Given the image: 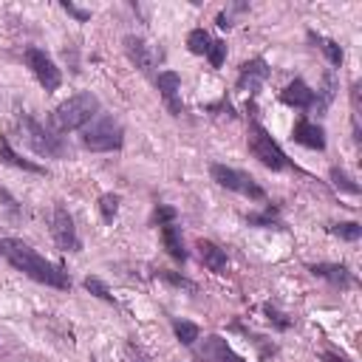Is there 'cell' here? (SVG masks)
Masks as SVG:
<instances>
[{
	"mask_svg": "<svg viewBox=\"0 0 362 362\" xmlns=\"http://www.w3.org/2000/svg\"><path fill=\"white\" fill-rule=\"evenodd\" d=\"M210 45H212V37H210L204 29H193V31L187 34V49H190L193 54H207Z\"/></svg>",
	"mask_w": 362,
	"mask_h": 362,
	"instance_id": "603a6c76",
	"label": "cell"
},
{
	"mask_svg": "<svg viewBox=\"0 0 362 362\" xmlns=\"http://www.w3.org/2000/svg\"><path fill=\"white\" fill-rule=\"evenodd\" d=\"M308 40L326 54V60H329L331 65H343V49H340V42H334V40H329V37H323V34H317V31H308Z\"/></svg>",
	"mask_w": 362,
	"mask_h": 362,
	"instance_id": "d6986e66",
	"label": "cell"
},
{
	"mask_svg": "<svg viewBox=\"0 0 362 362\" xmlns=\"http://www.w3.org/2000/svg\"><path fill=\"white\" fill-rule=\"evenodd\" d=\"M122 45H125V54H127V60L139 68L142 74H153V68L159 65V60H162V54L153 49L150 42H145L142 37H136V34H127L125 40H122Z\"/></svg>",
	"mask_w": 362,
	"mask_h": 362,
	"instance_id": "9c48e42d",
	"label": "cell"
},
{
	"mask_svg": "<svg viewBox=\"0 0 362 362\" xmlns=\"http://www.w3.org/2000/svg\"><path fill=\"white\" fill-rule=\"evenodd\" d=\"M246 9H249L246 3H235L230 12H221V15H218V20H215V23H218V29H233V12H246Z\"/></svg>",
	"mask_w": 362,
	"mask_h": 362,
	"instance_id": "4dcf8cb0",
	"label": "cell"
},
{
	"mask_svg": "<svg viewBox=\"0 0 362 362\" xmlns=\"http://www.w3.org/2000/svg\"><path fill=\"white\" fill-rule=\"evenodd\" d=\"M246 221H249V223H258V226H281L275 218H272V207L266 210V215H249Z\"/></svg>",
	"mask_w": 362,
	"mask_h": 362,
	"instance_id": "1f68e13d",
	"label": "cell"
},
{
	"mask_svg": "<svg viewBox=\"0 0 362 362\" xmlns=\"http://www.w3.org/2000/svg\"><path fill=\"white\" fill-rule=\"evenodd\" d=\"M249 153L269 170H292V159L283 153V148L272 139V133L258 122L249 119Z\"/></svg>",
	"mask_w": 362,
	"mask_h": 362,
	"instance_id": "277c9868",
	"label": "cell"
},
{
	"mask_svg": "<svg viewBox=\"0 0 362 362\" xmlns=\"http://www.w3.org/2000/svg\"><path fill=\"white\" fill-rule=\"evenodd\" d=\"M162 241H164V249L173 260L178 263H187V249H184V238H181V226L178 223H164L162 226Z\"/></svg>",
	"mask_w": 362,
	"mask_h": 362,
	"instance_id": "e0dca14e",
	"label": "cell"
},
{
	"mask_svg": "<svg viewBox=\"0 0 362 362\" xmlns=\"http://www.w3.org/2000/svg\"><path fill=\"white\" fill-rule=\"evenodd\" d=\"M156 88H159V94L164 100V105L170 108L173 116H181L184 113V105L178 102V90H181V77L175 71H162L156 77Z\"/></svg>",
	"mask_w": 362,
	"mask_h": 362,
	"instance_id": "7c38bea8",
	"label": "cell"
},
{
	"mask_svg": "<svg viewBox=\"0 0 362 362\" xmlns=\"http://www.w3.org/2000/svg\"><path fill=\"white\" fill-rule=\"evenodd\" d=\"M175 210L173 207H167V204H159L156 207V212H153V221L159 223V226H164V223H175Z\"/></svg>",
	"mask_w": 362,
	"mask_h": 362,
	"instance_id": "f546056e",
	"label": "cell"
},
{
	"mask_svg": "<svg viewBox=\"0 0 362 362\" xmlns=\"http://www.w3.org/2000/svg\"><path fill=\"white\" fill-rule=\"evenodd\" d=\"M263 311H266V317H269V323H275V329H281V331H289V329H292V320H286V314H281L272 303H266Z\"/></svg>",
	"mask_w": 362,
	"mask_h": 362,
	"instance_id": "f1b7e54d",
	"label": "cell"
},
{
	"mask_svg": "<svg viewBox=\"0 0 362 362\" xmlns=\"http://www.w3.org/2000/svg\"><path fill=\"white\" fill-rule=\"evenodd\" d=\"M331 184H334L337 190L348 193V196H359V184H356V181H354L345 170H340V167H331Z\"/></svg>",
	"mask_w": 362,
	"mask_h": 362,
	"instance_id": "7402d4cb",
	"label": "cell"
},
{
	"mask_svg": "<svg viewBox=\"0 0 362 362\" xmlns=\"http://www.w3.org/2000/svg\"><path fill=\"white\" fill-rule=\"evenodd\" d=\"M173 331L178 337L181 345H196V340H201V329L196 323H187V320H173Z\"/></svg>",
	"mask_w": 362,
	"mask_h": 362,
	"instance_id": "44dd1931",
	"label": "cell"
},
{
	"mask_svg": "<svg viewBox=\"0 0 362 362\" xmlns=\"http://www.w3.org/2000/svg\"><path fill=\"white\" fill-rule=\"evenodd\" d=\"M17 125H20V139L26 142V148H31L37 156H45V159H63L68 153L65 142L60 136L49 127H42L31 113H20L17 116Z\"/></svg>",
	"mask_w": 362,
	"mask_h": 362,
	"instance_id": "3957f363",
	"label": "cell"
},
{
	"mask_svg": "<svg viewBox=\"0 0 362 362\" xmlns=\"http://www.w3.org/2000/svg\"><path fill=\"white\" fill-rule=\"evenodd\" d=\"M269 74H272V68H269V63L263 57L246 60L241 65V71H238V90H249V94H255V90L269 79Z\"/></svg>",
	"mask_w": 362,
	"mask_h": 362,
	"instance_id": "30bf717a",
	"label": "cell"
},
{
	"mask_svg": "<svg viewBox=\"0 0 362 362\" xmlns=\"http://www.w3.org/2000/svg\"><path fill=\"white\" fill-rule=\"evenodd\" d=\"M90 294H97L100 300H105V303H113L116 306V297L111 294V289L105 286V281H100V278H85V283H82Z\"/></svg>",
	"mask_w": 362,
	"mask_h": 362,
	"instance_id": "484cf974",
	"label": "cell"
},
{
	"mask_svg": "<svg viewBox=\"0 0 362 362\" xmlns=\"http://www.w3.org/2000/svg\"><path fill=\"white\" fill-rule=\"evenodd\" d=\"M281 102L289 105V108H297V111H311L314 108V90L303 79H294L281 90Z\"/></svg>",
	"mask_w": 362,
	"mask_h": 362,
	"instance_id": "5bb4252c",
	"label": "cell"
},
{
	"mask_svg": "<svg viewBox=\"0 0 362 362\" xmlns=\"http://www.w3.org/2000/svg\"><path fill=\"white\" fill-rule=\"evenodd\" d=\"M156 275L164 281V283H170V286H178V289H187V292H196V283L190 281V278H184V275H178V272H167V269H159Z\"/></svg>",
	"mask_w": 362,
	"mask_h": 362,
	"instance_id": "4316f807",
	"label": "cell"
},
{
	"mask_svg": "<svg viewBox=\"0 0 362 362\" xmlns=\"http://www.w3.org/2000/svg\"><path fill=\"white\" fill-rule=\"evenodd\" d=\"M97 111H100V100L90 94V90H79V94L68 97L65 102H60L54 108L52 122H54L57 133H68V130L85 127L90 119L97 116Z\"/></svg>",
	"mask_w": 362,
	"mask_h": 362,
	"instance_id": "7a4b0ae2",
	"label": "cell"
},
{
	"mask_svg": "<svg viewBox=\"0 0 362 362\" xmlns=\"http://www.w3.org/2000/svg\"><path fill=\"white\" fill-rule=\"evenodd\" d=\"M26 63H29V68L34 71L37 82H40L45 90H57V88L63 85V74H60L57 63H54L49 54H45L42 49H37V45H29V49H26Z\"/></svg>",
	"mask_w": 362,
	"mask_h": 362,
	"instance_id": "52a82bcc",
	"label": "cell"
},
{
	"mask_svg": "<svg viewBox=\"0 0 362 362\" xmlns=\"http://www.w3.org/2000/svg\"><path fill=\"white\" fill-rule=\"evenodd\" d=\"M334 97H337V79H334L331 71H326L323 74V90H317V94H314V105L320 111H326L334 102Z\"/></svg>",
	"mask_w": 362,
	"mask_h": 362,
	"instance_id": "ffe728a7",
	"label": "cell"
},
{
	"mask_svg": "<svg viewBox=\"0 0 362 362\" xmlns=\"http://www.w3.org/2000/svg\"><path fill=\"white\" fill-rule=\"evenodd\" d=\"M207 57H210V65H212V68H221L223 60H226V42H223V40H212Z\"/></svg>",
	"mask_w": 362,
	"mask_h": 362,
	"instance_id": "83f0119b",
	"label": "cell"
},
{
	"mask_svg": "<svg viewBox=\"0 0 362 362\" xmlns=\"http://www.w3.org/2000/svg\"><path fill=\"white\" fill-rule=\"evenodd\" d=\"M331 233L337 235V238H343V241H359L362 238V223H356V221H345V223H337V226H331Z\"/></svg>",
	"mask_w": 362,
	"mask_h": 362,
	"instance_id": "cb8c5ba5",
	"label": "cell"
},
{
	"mask_svg": "<svg viewBox=\"0 0 362 362\" xmlns=\"http://www.w3.org/2000/svg\"><path fill=\"white\" fill-rule=\"evenodd\" d=\"M292 139L308 150H326V130L317 125V122H308V119H300L292 130Z\"/></svg>",
	"mask_w": 362,
	"mask_h": 362,
	"instance_id": "4fadbf2b",
	"label": "cell"
},
{
	"mask_svg": "<svg viewBox=\"0 0 362 362\" xmlns=\"http://www.w3.org/2000/svg\"><path fill=\"white\" fill-rule=\"evenodd\" d=\"M198 362H244V356H238L223 337L210 334L204 345L198 348Z\"/></svg>",
	"mask_w": 362,
	"mask_h": 362,
	"instance_id": "8fae6325",
	"label": "cell"
},
{
	"mask_svg": "<svg viewBox=\"0 0 362 362\" xmlns=\"http://www.w3.org/2000/svg\"><path fill=\"white\" fill-rule=\"evenodd\" d=\"M308 269H311L314 278H323L331 286H340V289L354 286V275L348 272V266H343V263H311Z\"/></svg>",
	"mask_w": 362,
	"mask_h": 362,
	"instance_id": "9a60e30c",
	"label": "cell"
},
{
	"mask_svg": "<svg viewBox=\"0 0 362 362\" xmlns=\"http://www.w3.org/2000/svg\"><path fill=\"white\" fill-rule=\"evenodd\" d=\"M210 175H212L215 184L223 187V190L241 193V196H246L252 201H266V190L258 184L249 173H244V170H235V167H226V164L215 162V164H210Z\"/></svg>",
	"mask_w": 362,
	"mask_h": 362,
	"instance_id": "8992f818",
	"label": "cell"
},
{
	"mask_svg": "<svg viewBox=\"0 0 362 362\" xmlns=\"http://www.w3.org/2000/svg\"><path fill=\"white\" fill-rule=\"evenodd\" d=\"M63 9H65L68 15H74V17H77V23H88V20H90V12H85V9H77L74 3H68V0H63Z\"/></svg>",
	"mask_w": 362,
	"mask_h": 362,
	"instance_id": "d6a6232c",
	"label": "cell"
},
{
	"mask_svg": "<svg viewBox=\"0 0 362 362\" xmlns=\"http://www.w3.org/2000/svg\"><path fill=\"white\" fill-rule=\"evenodd\" d=\"M116 212H119V196H116V193L100 196V215H102V221L111 223V221L116 218Z\"/></svg>",
	"mask_w": 362,
	"mask_h": 362,
	"instance_id": "d4e9b609",
	"label": "cell"
},
{
	"mask_svg": "<svg viewBox=\"0 0 362 362\" xmlns=\"http://www.w3.org/2000/svg\"><path fill=\"white\" fill-rule=\"evenodd\" d=\"M52 238H54L57 249H63V252H79L82 249L79 235H77V226H74V218H71V212L63 204H57L54 212H52Z\"/></svg>",
	"mask_w": 362,
	"mask_h": 362,
	"instance_id": "ba28073f",
	"label": "cell"
},
{
	"mask_svg": "<svg viewBox=\"0 0 362 362\" xmlns=\"http://www.w3.org/2000/svg\"><path fill=\"white\" fill-rule=\"evenodd\" d=\"M0 255H3L17 272H23L26 278L42 283V286H52L60 292L71 289V278L68 272L52 260H45L42 255H37L29 244H23L20 238H0Z\"/></svg>",
	"mask_w": 362,
	"mask_h": 362,
	"instance_id": "6da1fadb",
	"label": "cell"
},
{
	"mask_svg": "<svg viewBox=\"0 0 362 362\" xmlns=\"http://www.w3.org/2000/svg\"><path fill=\"white\" fill-rule=\"evenodd\" d=\"M82 145L94 153H113V150H122L125 145V130L116 119L111 116H102L97 119L90 127H85L82 133Z\"/></svg>",
	"mask_w": 362,
	"mask_h": 362,
	"instance_id": "5b68a950",
	"label": "cell"
},
{
	"mask_svg": "<svg viewBox=\"0 0 362 362\" xmlns=\"http://www.w3.org/2000/svg\"><path fill=\"white\" fill-rule=\"evenodd\" d=\"M0 159H3L6 164H12V167H17V170L34 173V175H42V173H45V167H40V164H34V162L23 159L20 153H15V150H12V145H9V139H6V136H0Z\"/></svg>",
	"mask_w": 362,
	"mask_h": 362,
	"instance_id": "ac0fdd59",
	"label": "cell"
},
{
	"mask_svg": "<svg viewBox=\"0 0 362 362\" xmlns=\"http://www.w3.org/2000/svg\"><path fill=\"white\" fill-rule=\"evenodd\" d=\"M198 258L210 272H215V275H223V272L230 269V258H226V252L212 241H198Z\"/></svg>",
	"mask_w": 362,
	"mask_h": 362,
	"instance_id": "2e32d148",
	"label": "cell"
}]
</instances>
